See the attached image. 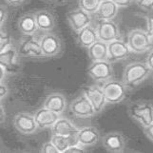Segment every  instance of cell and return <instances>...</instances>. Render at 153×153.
<instances>
[{
  "label": "cell",
  "mask_w": 153,
  "mask_h": 153,
  "mask_svg": "<svg viewBox=\"0 0 153 153\" xmlns=\"http://www.w3.org/2000/svg\"><path fill=\"white\" fill-rule=\"evenodd\" d=\"M151 70L146 62H133L124 68L122 81L128 88H134L150 75Z\"/></svg>",
  "instance_id": "obj_1"
},
{
  "label": "cell",
  "mask_w": 153,
  "mask_h": 153,
  "mask_svg": "<svg viewBox=\"0 0 153 153\" xmlns=\"http://www.w3.org/2000/svg\"><path fill=\"white\" fill-rule=\"evenodd\" d=\"M126 38V43L133 53H144L153 46V38L143 29L130 30Z\"/></svg>",
  "instance_id": "obj_2"
},
{
  "label": "cell",
  "mask_w": 153,
  "mask_h": 153,
  "mask_svg": "<svg viewBox=\"0 0 153 153\" xmlns=\"http://www.w3.org/2000/svg\"><path fill=\"white\" fill-rule=\"evenodd\" d=\"M128 114L143 128H146L153 123V105L145 101L131 103L128 105Z\"/></svg>",
  "instance_id": "obj_3"
},
{
  "label": "cell",
  "mask_w": 153,
  "mask_h": 153,
  "mask_svg": "<svg viewBox=\"0 0 153 153\" xmlns=\"http://www.w3.org/2000/svg\"><path fill=\"white\" fill-rule=\"evenodd\" d=\"M102 88L108 104H118L123 102L126 97L128 88L123 81L110 79L103 84Z\"/></svg>",
  "instance_id": "obj_4"
},
{
  "label": "cell",
  "mask_w": 153,
  "mask_h": 153,
  "mask_svg": "<svg viewBox=\"0 0 153 153\" xmlns=\"http://www.w3.org/2000/svg\"><path fill=\"white\" fill-rule=\"evenodd\" d=\"M87 73L93 81L104 84L112 79L114 71L111 62L108 60L94 61L91 62V64L87 68Z\"/></svg>",
  "instance_id": "obj_5"
},
{
  "label": "cell",
  "mask_w": 153,
  "mask_h": 153,
  "mask_svg": "<svg viewBox=\"0 0 153 153\" xmlns=\"http://www.w3.org/2000/svg\"><path fill=\"white\" fill-rule=\"evenodd\" d=\"M18 53L22 57L29 58H42L45 57L41 49L40 40L36 38L34 34L24 35L18 44Z\"/></svg>",
  "instance_id": "obj_6"
},
{
  "label": "cell",
  "mask_w": 153,
  "mask_h": 153,
  "mask_svg": "<svg viewBox=\"0 0 153 153\" xmlns=\"http://www.w3.org/2000/svg\"><path fill=\"white\" fill-rule=\"evenodd\" d=\"M0 66L8 74H16L21 68L18 51L10 46L0 52Z\"/></svg>",
  "instance_id": "obj_7"
},
{
  "label": "cell",
  "mask_w": 153,
  "mask_h": 153,
  "mask_svg": "<svg viewBox=\"0 0 153 153\" xmlns=\"http://www.w3.org/2000/svg\"><path fill=\"white\" fill-rule=\"evenodd\" d=\"M98 40L105 43L120 39V30L118 25L113 20H100L96 26Z\"/></svg>",
  "instance_id": "obj_8"
},
{
  "label": "cell",
  "mask_w": 153,
  "mask_h": 153,
  "mask_svg": "<svg viewBox=\"0 0 153 153\" xmlns=\"http://www.w3.org/2000/svg\"><path fill=\"white\" fill-rule=\"evenodd\" d=\"M13 126L17 131L25 135L33 134L39 128L35 122L34 116L28 112H19L15 115Z\"/></svg>",
  "instance_id": "obj_9"
},
{
  "label": "cell",
  "mask_w": 153,
  "mask_h": 153,
  "mask_svg": "<svg viewBox=\"0 0 153 153\" xmlns=\"http://www.w3.org/2000/svg\"><path fill=\"white\" fill-rule=\"evenodd\" d=\"M70 110L73 115L78 118H89L97 114L91 103L89 102V100L84 93L71 102Z\"/></svg>",
  "instance_id": "obj_10"
},
{
  "label": "cell",
  "mask_w": 153,
  "mask_h": 153,
  "mask_svg": "<svg viewBox=\"0 0 153 153\" xmlns=\"http://www.w3.org/2000/svg\"><path fill=\"white\" fill-rule=\"evenodd\" d=\"M108 61L111 63L128 59L132 53L128 43L122 39H116L108 43Z\"/></svg>",
  "instance_id": "obj_11"
},
{
  "label": "cell",
  "mask_w": 153,
  "mask_h": 153,
  "mask_svg": "<svg viewBox=\"0 0 153 153\" xmlns=\"http://www.w3.org/2000/svg\"><path fill=\"white\" fill-rule=\"evenodd\" d=\"M39 40L45 57H54L61 52L62 42L56 34L46 33L41 36Z\"/></svg>",
  "instance_id": "obj_12"
},
{
  "label": "cell",
  "mask_w": 153,
  "mask_h": 153,
  "mask_svg": "<svg viewBox=\"0 0 153 153\" xmlns=\"http://www.w3.org/2000/svg\"><path fill=\"white\" fill-rule=\"evenodd\" d=\"M102 145L105 149L111 153H121L126 149V137L117 131H112L102 137Z\"/></svg>",
  "instance_id": "obj_13"
},
{
  "label": "cell",
  "mask_w": 153,
  "mask_h": 153,
  "mask_svg": "<svg viewBox=\"0 0 153 153\" xmlns=\"http://www.w3.org/2000/svg\"><path fill=\"white\" fill-rule=\"evenodd\" d=\"M68 22L70 24L71 28L77 33L79 30H81L86 26L91 24V14L87 13L81 8H77L68 12L67 14Z\"/></svg>",
  "instance_id": "obj_14"
},
{
  "label": "cell",
  "mask_w": 153,
  "mask_h": 153,
  "mask_svg": "<svg viewBox=\"0 0 153 153\" xmlns=\"http://www.w3.org/2000/svg\"><path fill=\"white\" fill-rule=\"evenodd\" d=\"M83 93L85 94L87 98L89 100V102L91 103L96 113H100L103 111V109L105 108L108 102L102 87H99L98 85L88 86L83 89Z\"/></svg>",
  "instance_id": "obj_15"
},
{
  "label": "cell",
  "mask_w": 153,
  "mask_h": 153,
  "mask_svg": "<svg viewBox=\"0 0 153 153\" xmlns=\"http://www.w3.org/2000/svg\"><path fill=\"white\" fill-rule=\"evenodd\" d=\"M76 138L78 144L88 147L95 146L101 138V135L99 130L94 126H85L79 129L78 133L76 134Z\"/></svg>",
  "instance_id": "obj_16"
},
{
  "label": "cell",
  "mask_w": 153,
  "mask_h": 153,
  "mask_svg": "<svg viewBox=\"0 0 153 153\" xmlns=\"http://www.w3.org/2000/svg\"><path fill=\"white\" fill-rule=\"evenodd\" d=\"M35 122L39 128H49L55 124V122L60 118V114L51 111L45 107L36 110L33 114Z\"/></svg>",
  "instance_id": "obj_17"
},
{
  "label": "cell",
  "mask_w": 153,
  "mask_h": 153,
  "mask_svg": "<svg viewBox=\"0 0 153 153\" xmlns=\"http://www.w3.org/2000/svg\"><path fill=\"white\" fill-rule=\"evenodd\" d=\"M51 128L52 134L63 136H75L80 129L71 120L61 117L56 121L55 124Z\"/></svg>",
  "instance_id": "obj_18"
},
{
  "label": "cell",
  "mask_w": 153,
  "mask_h": 153,
  "mask_svg": "<svg viewBox=\"0 0 153 153\" xmlns=\"http://www.w3.org/2000/svg\"><path fill=\"white\" fill-rule=\"evenodd\" d=\"M36 24H37L38 30L45 33H50L54 29L56 25V21L54 15L49 10H41L34 13Z\"/></svg>",
  "instance_id": "obj_19"
},
{
  "label": "cell",
  "mask_w": 153,
  "mask_h": 153,
  "mask_svg": "<svg viewBox=\"0 0 153 153\" xmlns=\"http://www.w3.org/2000/svg\"><path fill=\"white\" fill-rule=\"evenodd\" d=\"M43 107L58 114H62L67 108L66 97L59 92L51 93L46 98Z\"/></svg>",
  "instance_id": "obj_20"
},
{
  "label": "cell",
  "mask_w": 153,
  "mask_h": 153,
  "mask_svg": "<svg viewBox=\"0 0 153 153\" xmlns=\"http://www.w3.org/2000/svg\"><path fill=\"white\" fill-rule=\"evenodd\" d=\"M17 27L18 30H20V33L23 35L35 34L39 30L37 24H36L35 15L34 13H25L18 19Z\"/></svg>",
  "instance_id": "obj_21"
},
{
  "label": "cell",
  "mask_w": 153,
  "mask_h": 153,
  "mask_svg": "<svg viewBox=\"0 0 153 153\" xmlns=\"http://www.w3.org/2000/svg\"><path fill=\"white\" fill-rule=\"evenodd\" d=\"M119 7L111 0H103L94 13L99 20H113L117 16Z\"/></svg>",
  "instance_id": "obj_22"
},
{
  "label": "cell",
  "mask_w": 153,
  "mask_h": 153,
  "mask_svg": "<svg viewBox=\"0 0 153 153\" xmlns=\"http://www.w3.org/2000/svg\"><path fill=\"white\" fill-rule=\"evenodd\" d=\"M98 40V35L96 28H94L91 24L86 26L81 30L77 33V42L83 48L88 49L89 46H91L93 43Z\"/></svg>",
  "instance_id": "obj_23"
},
{
  "label": "cell",
  "mask_w": 153,
  "mask_h": 153,
  "mask_svg": "<svg viewBox=\"0 0 153 153\" xmlns=\"http://www.w3.org/2000/svg\"><path fill=\"white\" fill-rule=\"evenodd\" d=\"M88 55L91 62L108 60V43L97 40L95 43H93L88 48Z\"/></svg>",
  "instance_id": "obj_24"
},
{
  "label": "cell",
  "mask_w": 153,
  "mask_h": 153,
  "mask_svg": "<svg viewBox=\"0 0 153 153\" xmlns=\"http://www.w3.org/2000/svg\"><path fill=\"white\" fill-rule=\"evenodd\" d=\"M51 142L54 145V146L57 149L58 152H66V150L71 146L77 144V138L75 136H63V135H57L52 134Z\"/></svg>",
  "instance_id": "obj_25"
},
{
  "label": "cell",
  "mask_w": 153,
  "mask_h": 153,
  "mask_svg": "<svg viewBox=\"0 0 153 153\" xmlns=\"http://www.w3.org/2000/svg\"><path fill=\"white\" fill-rule=\"evenodd\" d=\"M102 1L103 0H78V5L79 8L86 10L87 13L94 14Z\"/></svg>",
  "instance_id": "obj_26"
},
{
  "label": "cell",
  "mask_w": 153,
  "mask_h": 153,
  "mask_svg": "<svg viewBox=\"0 0 153 153\" xmlns=\"http://www.w3.org/2000/svg\"><path fill=\"white\" fill-rule=\"evenodd\" d=\"M12 46V37L5 31L0 30V52Z\"/></svg>",
  "instance_id": "obj_27"
},
{
  "label": "cell",
  "mask_w": 153,
  "mask_h": 153,
  "mask_svg": "<svg viewBox=\"0 0 153 153\" xmlns=\"http://www.w3.org/2000/svg\"><path fill=\"white\" fill-rule=\"evenodd\" d=\"M138 7L147 13L153 12V0H136Z\"/></svg>",
  "instance_id": "obj_28"
},
{
  "label": "cell",
  "mask_w": 153,
  "mask_h": 153,
  "mask_svg": "<svg viewBox=\"0 0 153 153\" xmlns=\"http://www.w3.org/2000/svg\"><path fill=\"white\" fill-rule=\"evenodd\" d=\"M41 152L43 153H59L57 150V149L54 146V145L51 142H46L43 144L41 147Z\"/></svg>",
  "instance_id": "obj_29"
},
{
  "label": "cell",
  "mask_w": 153,
  "mask_h": 153,
  "mask_svg": "<svg viewBox=\"0 0 153 153\" xmlns=\"http://www.w3.org/2000/svg\"><path fill=\"white\" fill-rule=\"evenodd\" d=\"M146 31L153 38V14L146 15Z\"/></svg>",
  "instance_id": "obj_30"
},
{
  "label": "cell",
  "mask_w": 153,
  "mask_h": 153,
  "mask_svg": "<svg viewBox=\"0 0 153 153\" xmlns=\"http://www.w3.org/2000/svg\"><path fill=\"white\" fill-rule=\"evenodd\" d=\"M8 17V10L7 8L3 6V5H0V30L3 27V25L5 24Z\"/></svg>",
  "instance_id": "obj_31"
},
{
  "label": "cell",
  "mask_w": 153,
  "mask_h": 153,
  "mask_svg": "<svg viewBox=\"0 0 153 153\" xmlns=\"http://www.w3.org/2000/svg\"><path fill=\"white\" fill-rule=\"evenodd\" d=\"M85 149L86 147L85 146H81L80 144H74V145H72V146H71L68 149L66 150V152L65 153H78V152H84L85 151Z\"/></svg>",
  "instance_id": "obj_32"
},
{
  "label": "cell",
  "mask_w": 153,
  "mask_h": 153,
  "mask_svg": "<svg viewBox=\"0 0 153 153\" xmlns=\"http://www.w3.org/2000/svg\"><path fill=\"white\" fill-rule=\"evenodd\" d=\"M111 1L114 2L119 8H126L132 4L133 0H111Z\"/></svg>",
  "instance_id": "obj_33"
},
{
  "label": "cell",
  "mask_w": 153,
  "mask_h": 153,
  "mask_svg": "<svg viewBox=\"0 0 153 153\" xmlns=\"http://www.w3.org/2000/svg\"><path fill=\"white\" fill-rule=\"evenodd\" d=\"M144 132L146 134V136L147 137V139L150 140L153 143V123L149 126L144 128Z\"/></svg>",
  "instance_id": "obj_34"
},
{
  "label": "cell",
  "mask_w": 153,
  "mask_h": 153,
  "mask_svg": "<svg viewBox=\"0 0 153 153\" xmlns=\"http://www.w3.org/2000/svg\"><path fill=\"white\" fill-rule=\"evenodd\" d=\"M146 65L149 67L150 70L153 71V47L149 51V54L146 56Z\"/></svg>",
  "instance_id": "obj_35"
},
{
  "label": "cell",
  "mask_w": 153,
  "mask_h": 153,
  "mask_svg": "<svg viewBox=\"0 0 153 153\" xmlns=\"http://www.w3.org/2000/svg\"><path fill=\"white\" fill-rule=\"evenodd\" d=\"M9 93V88L6 85H4L3 83H0V100L5 98Z\"/></svg>",
  "instance_id": "obj_36"
},
{
  "label": "cell",
  "mask_w": 153,
  "mask_h": 153,
  "mask_svg": "<svg viewBox=\"0 0 153 153\" xmlns=\"http://www.w3.org/2000/svg\"><path fill=\"white\" fill-rule=\"evenodd\" d=\"M10 6H20L21 4L25 2V0H5Z\"/></svg>",
  "instance_id": "obj_37"
},
{
  "label": "cell",
  "mask_w": 153,
  "mask_h": 153,
  "mask_svg": "<svg viewBox=\"0 0 153 153\" xmlns=\"http://www.w3.org/2000/svg\"><path fill=\"white\" fill-rule=\"evenodd\" d=\"M5 119H6V113H5L4 107L1 105V103H0V124L4 123Z\"/></svg>",
  "instance_id": "obj_38"
},
{
  "label": "cell",
  "mask_w": 153,
  "mask_h": 153,
  "mask_svg": "<svg viewBox=\"0 0 153 153\" xmlns=\"http://www.w3.org/2000/svg\"><path fill=\"white\" fill-rule=\"evenodd\" d=\"M5 76H6V71H4V68L0 66V83H2Z\"/></svg>",
  "instance_id": "obj_39"
},
{
  "label": "cell",
  "mask_w": 153,
  "mask_h": 153,
  "mask_svg": "<svg viewBox=\"0 0 153 153\" xmlns=\"http://www.w3.org/2000/svg\"><path fill=\"white\" fill-rule=\"evenodd\" d=\"M54 1H55L57 4H60V5H61V4H65V3L68 1V0H54Z\"/></svg>",
  "instance_id": "obj_40"
}]
</instances>
